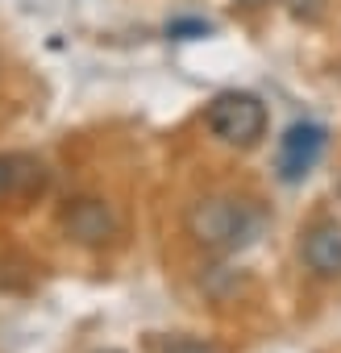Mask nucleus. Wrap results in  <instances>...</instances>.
I'll return each instance as SVG.
<instances>
[{
  "label": "nucleus",
  "instance_id": "obj_1",
  "mask_svg": "<svg viewBox=\"0 0 341 353\" xmlns=\"http://www.w3.org/2000/svg\"><path fill=\"white\" fill-rule=\"evenodd\" d=\"M262 212L233 196H204L188 208V233L208 250H242L258 237Z\"/></svg>",
  "mask_w": 341,
  "mask_h": 353
},
{
  "label": "nucleus",
  "instance_id": "obj_2",
  "mask_svg": "<svg viewBox=\"0 0 341 353\" xmlns=\"http://www.w3.org/2000/svg\"><path fill=\"white\" fill-rule=\"evenodd\" d=\"M204 121H208L213 137H221L225 145H237V150L258 145L262 133H266V108H262V100L250 96V92H221V96L208 104Z\"/></svg>",
  "mask_w": 341,
  "mask_h": 353
},
{
  "label": "nucleus",
  "instance_id": "obj_3",
  "mask_svg": "<svg viewBox=\"0 0 341 353\" xmlns=\"http://www.w3.org/2000/svg\"><path fill=\"white\" fill-rule=\"evenodd\" d=\"M320 154H324V129L312 125V121H295V125L279 137V154H275L279 179H283V183H300L304 174L320 162Z\"/></svg>",
  "mask_w": 341,
  "mask_h": 353
},
{
  "label": "nucleus",
  "instance_id": "obj_4",
  "mask_svg": "<svg viewBox=\"0 0 341 353\" xmlns=\"http://www.w3.org/2000/svg\"><path fill=\"white\" fill-rule=\"evenodd\" d=\"M63 233L79 245H104L117 237V216L104 200L84 196V200H71L63 208Z\"/></svg>",
  "mask_w": 341,
  "mask_h": 353
},
{
  "label": "nucleus",
  "instance_id": "obj_5",
  "mask_svg": "<svg viewBox=\"0 0 341 353\" xmlns=\"http://www.w3.org/2000/svg\"><path fill=\"white\" fill-rule=\"evenodd\" d=\"M304 262L320 279H337L341 274V225L337 221H316L304 233Z\"/></svg>",
  "mask_w": 341,
  "mask_h": 353
},
{
  "label": "nucleus",
  "instance_id": "obj_6",
  "mask_svg": "<svg viewBox=\"0 0 341 353\" xmlns=\"http://www.w3.org/2000/svg\"><path fill=\"white\" fill-rule=\"evenodd\" d=\"M162 353H217V349L204 345V341H192V336H175V341H166Z\"/></svg>",
  "mask_w": 341,
  "mask_h": 353
},
{
  "label": "nucleus",
  "instance_id": "obj_7",
  "mask_svg": "<svg viewBox=\"0 0 341 353\" xmlns=\"http://www.w3.org/2000/svg\"><path fill=\"white\" fill-rule=\"evenodd\" d=\"M17 158H5V154H0V196H5V192H13L17 188Z\"/></svg>",
  "mask_w": 341,
  "mask_h": 353
},
{
  "label": "nucleus",
  "instance_id": "obj_8",
  "mask_svg": "<svg viewBox=\"0 0 341 353\" xmlns=\"http://www.w3.org/2000/svg\"><path fill=\"white\" fill-rule=\"evenodd\" d=\"M208 30H213L208 21H175V26H170L166 34H170V38H184V34H200V38H204Z\"/></svg>",
  "mask_w": 341,
  "mask_h": 353
},
{
  "label": "nucleus",
  "instance_id": "obj_9",
  "mask_svg": "<svg viewBox=\"0 0 341 353\" xmlns=\"http://www.w3.org/2000/svg\"><path fill=\"white\" fill-rule=\"evenodd\" d=\"M237 5H246V9H258V5H266V0H237Z\"/></svg>",
  "mask_w": 341,
  "mask_h": 353
}]
</instances>
